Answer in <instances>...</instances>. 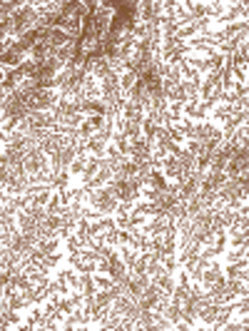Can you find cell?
Returning <instances> with one entry per match:
<instances>
[{"label": "cell", "instance_id": "obj_1", "mask_svg": "<svg viewBox=\"0 0 249 331\" xmlns=\"http://www.w3.org/2000/svg\"><path fill=\"white\" fill-rule=\"evenodd\" d=\"M150 282H155L165 294H172L174 291V287H177V279H174V274H167V272H160V274H155V277H150Z\"/></svg>", "mask_w": 249, "mask_h": 331}, {"label": "cell", "instance_id": "obj_2", "mask_svg": "<svg viewBox=\"0 0 249 331\" xmlns=\"http://www.w3.org/2000/svg\"><path fill=\"white\" fill-rule=\"evenodd\" d=\"M229 117H232L229 105H214V107L209 110V115H207V120H209V122H214V124H219V127H222Z\"/></svg>", "mask_w": 249, "mask_h": 331}, {"label": "cell", "instance_id": "obj_3", "mask_svg": "<svg viewBox=\"0 0 249 331\" xmlns=\"http://www.w3.org/2000/svg\"><path fill=\"white\" fill-rule=\"evenodd\" d=\"M15 222H18V227H20L23 234H35V229H38V222H35L25 209H20V212L15 214Z\"/></svg>", "mask_w": 249, "mask_h": 331}, {"label": "cell", "instance_id": "obj_4", "mask_svg": "<svg viewBox=\"0 0 249 331\" xmlns=\"http://www.w3.org/2000/svg\"><path fill=\"white\" fill-rule=\"evenodd\" d=\"M135 83H137V73L135 70H127V73L120 75V92H122V97H130V90L135 87Z\"/></svg>", "mask_w": 249, "mask_h": 331}, {"label": "cell", "instance_id": "obj_5", "mask_svg": "<svg viewBox=\"0 0 249 331\" xmlns=\"http://www.w3.org/2000/svg\"><path fill=\"white\" fill-rule=\"evenodd\" d=\"M117 251H120V259L124 261V267H127V272H130L140 251H135V249H132V247H127V244H117Z\"/></svg>", "mask_w": 249, "mask_h": 331}, {"label": "cell", "instance_id": "obj_6", "mask_svg": "<svg viewBox=\"0 0 249 331\" xmlns=\"http://www.w3.org/2000/svg\"><path fill=\"white\" fill-rule=\"evenodd\" d=\"M184 205H187V217H195L197 212H202V209H205V200H202L200 189H197V194H192Z\"/></svg>", "mask_w": 249, "mask_h": 331}, {"label": "cell", "instance_id": "obj_7", "mask_svg": "<svg viewBox=\"0 0 249 331\" xmlns=\"http://www.w3.org/2000/svg\"><path fill=\"white\" fill-rule=\"evenodd\" d=\"M42 264H45V267H50V269H57V267H62V264H65V251H62V249H57V251H50V254H45Z\"/></svg>", "mask_w": 249, "mask_h": 331}, {"label": "cell", "instance_id": "obj_8", "mask_svg": "<svg viewBox=\"0 0 249 331\" xmlns=\"http://www.w3.org/2000/svg\"><path fill=\"white\" fill-rule=\"evenodd\" d=\"M227 247H229V249H249V232L227 237Z\"/></svg>", "mask_w": 249, "mask_h": 331}, {"label": "cell", "instance_id": "obj_9", "mask_svg": "<svg viewBox=\"0 0 249 331\" xmlns=\"http://www.w3.org/2000/svg\"><path fill=\"white\" fill-rule=\"evenodd\" d=\"M105 142L102 140H97L95 135L92 137H87V155H92V157H105Z\"/></svg>", "mask_w": 249, "mask_h": 331}, {"label": "cell", "instance_id": "obj_10", "mask_svg": "<svg viewBox=\"0 0 249 331\" xmlns=\"http://www.w3.org/2000/svg\"><path fill=\"white\" fill-rule=\"evenodd\" d=\"M87 157H90V155H78V157L73 160V165L68 167V172H70L73 179H78V177L83 174V169H85V165H87Z\"/></svg>", "mask_w": 249, "mask_h": 331}, {"label": "cell", "instance_id": "obj_11", "mask_svg": "<svg viewBox=\"0 0 249 331\" xmlns=\"http://www.w3.org/2000/svg\"><path fill=\"white\" fill-rule=\"evenodd\" d=\"M50 194H52V189H50V187H42L38 194L30 197V207H45V205L50 202Z\"/></svg>", "mask_w": 249, "mask_h": 331}, {"label": "cell", "instance_id": "obj_12", "mask_svg": "<svg viewBox=\"0 0 249 331\" xmlns=\"http://www.w3.org/2000/svg\"><path fill=\"white\" fill-rule=\"evenodd\" d=\"M244 256H249V249H229L227 247V251L222 254V264H232V261H239Z\"/></svg>", "mask_w": 249, "mask_h": 331}, {"label": "cell", "instance_id": "obj_13", "mask_svg": "<svg viewBox=\"0 0 249 331\" xmlns=\"http://www.w3.org/2000/svg\"><path fill=\"white\" fill-rule=\"evenodd\" d=\"M152 314H155V321H152V326L147 331H169L172 329V324H169V319L165 314H160V311H152Z\"/></svg>", "mask_w": 249, "mask_h": 331}, {"label": "cell", "instance_id": "obj_14", "mask_svg": "<svg viewBox=\"0 0 249 331\" xmlns=\"http://www.w3.org/2000/svg\"><path fill=\"white\" fill-rule=\"evenodd\" d=\"M83 249V244H80V239H78V234L73 232L68 239H62V251L65 254H75V251H80Z\"/></svg>", "mask_w": 249, "mask_h": 331}, {"label": "cell", "instance_id": "obj_15", "mask_svg": "<svg viewBox=\"0 0 249 331\" xmlns=\"http://www.w3.org/2000/svg\"><path fill=\"white\" fill-rule=\"evenodd\" d=\"M92 282H95V287H97V291H110V287H112V277L110 274H100V272H95L92 274Z\"/></svg>", "mask_w": 249, "mask_h": 331}, {"label": "cell", "instance_id": "obj_16", "mask_svg": "<svg viewBox=\"0 0 249 331\" xmlns=\"http://www.w3.org/2000/svg\"><path fill=\"white\" fill-rule=\"evenodd\" d=\"M227 287L237 294V296H249V282H239V279H227Z\"/></svg>", "mask_w": 249, "mask_h": 331}, {"label": "cell", "instance_id": "obj_17", "mask_svg": "<svg viewBox=\"0 0 249 331\" xmlns=\"http://www.w3.org/2000/svg\"><path fill=\"white\" fill-rule=\"evenodd\" d=\"M8 301H10V309H18V311H28V309L33 306V304H30V301H28V299H25L20 291H15V294H13Z\"/></svg>", "mask_w": 249, "mask_h": 331}, {"label": "cell", "instance_id": "obj_18", "mask_svg": "<svg viewBox=\"0 0 249 331\" xmlns=\"http://www.w3.org/2000/svg\"><path fill=\"white\" fill-rule=\"evenodd\" d=\"M207 65H209V70L222 73V70H224V55H222V52H212V55L207 57Z\"/></svg>", "mask_w": 249, "mask_h": 331}, {"label": "cell", "instance_id": "obj_19", "mask_svg": "<svg viewBox=\"0 0 249 331\" xmlns=\"http://www.w3.org/2000/svg\"><path fill=\"white\" fill-rule=\"evenodd\" d=\"M60 209H62V205H60V192H52V194H50V202L45 205V212H47V214H60Z\"/></svg>", "mask_w": 249, "mask_h": 331}, {"label": "cell", "instance_id": "obj_20", "mask_svg": "<svg viewBox=\"0 0 249 331\" xmlns=\"http://www.w3.org/2000/svg\"><path fill=\"white\" fill-rule=\"evenodd\" d=\"M167 137H169L174 145H184V142H187L184 135H182V129H179L177 124H169V127H167Z\"/></svg>", "mask_w": 249, "mask_h": 331}, {"label": "cell", "instance_id": "obj_21", "mask_svg": "<svg viewBox=\"0 0 249 331\" xmlns=\"http://www.w3.org/2000/svg\"><path fill=\"white\" fill-rule=\"evenodd\" d=\"M167 214H169L172 219H184V217H187V205H184V202H177V205H172V207L167 209Z\"/></svg>", "mask_w": 249, "mask_h": 331}, {"label": "cell", "instance_id": "obj_22", "mask_svg": "<svg viewBox=\"0 0 249 331\" xmlns=\"http://www.w3.org/2000/svg\"><path fill=\"white\" fill-rule=\"evenodd\" d=\"M95 304H97L100 309H107V306L112 304V296H110V291H97V294H95Z\"/></svg>", "mask_w": 249, "mask_h": 331}, {"label": "cell", "instance_id": "obj_23", "mask_svg": "<svg viewBox=\"0 0 249 331\" xmlns=\"http://www.w3.org/2000/svg\"><path fill=\"white\" fill-rule=\"evenodd\" d=\"M117 232H120V229H117V227H112V229H107V232L102 234L107 247H117Z\"/></svg>", "mask_w": 249, "mask_h": 331}, {"label": "cell", "instance_id": "obj_24", "mask_svg": "<svg viewBox=\"0 0 249 331\" xmlns=\"http://www.w3.org/2000/svg\"><path fill=\"white\" fill-rule=\"evenodd\" d=\"M57 309H60L62 314H65V316H68V314H70V311H73L75 306L70 304V299H68V296H60V299H57Z\"/></svg>", "mask_w": 249, "mask_h": 331}, {"label": "cell", "instance_id": "obj_25", "mask_svg": "<svg viewBox=\"0 0 249 331\" xmlns=\"http://www.w3.org/2000/svg\"><path fill=\"white\" fill-rule=\"evenodd\" d=\"M87 120H90V124H92L95 132L105 127V115H87Z\"/></svg>", "mask_w": 249, "mask_h": 331}, {"label": "cell", "instance_id": "obj_26", "mask_svg": "<svg viewBox=\"0 0 249 331\" xmlns=\"http://www.w3.org/2000/svg\"><path fill=\"white\" fill-rule=\"evenodd\" d=\"M97 272L100 274H110V259L107 256H100L97 254Z\"/></svg>", "mask_w": 249, "mask_h": 331}, {"label": "cell", "instance_id": "obj_27", "mask_svg": "<svg viewBox=\"0 0 249 331\" xmlns=\"http://www.w3.org/2000/svg\"><path fill=\"white\" fill-rule=\"evenodd\" d=\"M234 87V78L229 70H222V90H232Z\"/></svg>", "mask_w": 249, "mask_h": 331}, {"label": "cell", "instance_id": "obj_28", "mask_svg": "<svg viewBox=\"0 0 249 331\" xmlns=\"http://www.w3.org/2000/svg\"><path fill=\"white\" fill-rule=\"evenodd\" d=\"M132 207H135V202H120L117 209H115V214H130Z\"/></svg>", "mask_w": 249, "mask_h": 331}]
</instances>
